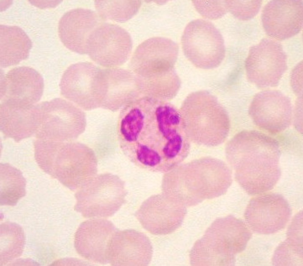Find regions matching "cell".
<instances>
[{"label":"cell","instance_id":"cell-1","mask_svg":"<svg viewBox=\"0 0 303 266\" xmlns=\"http://www.w3.org/2000/svg\"><path fill=\"white\" fill-rule=\"evenodd\" d=\"M227 150L232 155L236 178L249 195H257L271 190L281 175L280 151L275 139L255 131H244L235 136Z\"/></svg>","mask_w":303,"mask_h":266},{"label":"cell","instance_id":"cell-2","mask_svg":"<svg viewBox=\"0 0 303 266\" xmlns=\"http://www.w3.org/2000/svg\"><path fill=\"white\" fill-rule=\"evenodd\" d=\"M252 236L242 221L230 217L217 220L196 242L190 254L193 265H230Z\"/></svg>","mask_w":303,"mask_h":266},{"label":"cell","instance_id":"cell-3","mask_svg":"<svg viewBox=\"0 0 303 266\" xmlns=\"http://www.w3.org/2000/svg\"><path fill=\"white\" fill-rule=\"evenodd\" d=\"M182 112L189 141L214 146L226 139L230 128L228 116L216 98L208 92L199 91L188 95Z\"/></svg>","mask_w":303,"mask_h":266},{"label":"cell","instance_id":"cell-4","mask_svg":"<svg viewBox=\"0 0 303 266\" xmlns=\"http://www.w3.org/2000/svg\"><path fill=\"white\" fill-rule=\"evenodd\" d=\"M61 93L83 110L101 107L107 90L104 69L88 62L72 65L60 83Z\"/></svg>","mask_w":303,"mask_h":266},{"label":"cell","instance_id":"cell-5","mask_svg":"<svg viewBox=\"0 0 303 266\" xmlns=\"http://www.w3.org/2000/svg\"><path fill=\"white\" fill-rule=\"evenodd\" d=\"M97 162L90 147L74 141H67L52 153L48 174L71 190L79 189L96 176Z\"/></svg>","mask_w":303,"mask_h":266},{"label":"cell","instance_id":"cell-6","mask_svg":"<svg viewBox=\"0 0 303 266\" xmlns=\"http://www.w3.org/2000/svg\"><path fill=\"white\" fill-rule=\"evenodd\" d=\"M126 194L125 183L119 177L100 174L79 189L74 209L86 218L110 217L122 206Z\"/></svg>","mask_w":303,"mask_h":266},{"label":"cell","instance_id":"cell-7","mask_svg":"<svg viewBox=\"0 0 303 266\" xmlns=\"http://www.w3.org/2000/svg\"><path fill=\"white\" fill-rule=\"evenodd\" d=\"M185 55L195 66L203 69L218 67L225 55L222 36L209 22L198 19L186 26L181 38Z\"/></svg>","mask_w":303,"mask_h":266},{"label":"cell","instance_id":"cell-8","mask_svg":"<svg viewBox=\"0 0 303 266\" xmlns=\"http://www.w3.org/2000/svg\"><path fill=\"white\" fill-rule=\"evenodd\" d=\"M245 67L251 83L261 88L275 87L286 70V56L280 44L265 38L250 49Z\"/></svg>","mask_w":303,"mask_h":266},{"label":"cell","instance_id":"cell-9","mask_svg":"<svg viewBox=\"0 0 303 266\" xmlns=\"http://www.w3.org/2000/svg\"><path fill=\"white\" fill-rule=\"evenodd\" d=\"M132 48L130 36L124 29L115 24L102 23L89 37L87 54L101 66L117 67L128 59Z\"/></svg>","mask_w":303,"mask_h":266},{"label":"cell","instance_id":"cell-10","mask_svg":"<svg viewBox=\"0 0 303 266\" xmlns=\"http://www.w3.org/2000/svg\"><path fill=\"white\" fill-rule=\"evenodd\" d=\"M256 196L250 200L245 211L248 226L255 233L261 234L273 233L284 228L291 214L286 200L275 193Z\"/></svg>","mask_w":303,"mask_h":266},{"label":"cell","instance_id":"cell-11","mask_svg":"<svg viewBox=\"0 0 303 266\" xmlns=\"http://www.w3.org/2000/svg\"><path fill=\"white\" fill-rule=\"evenodd\" d=\"M44 86L42 76L33 68L15 67L1 75L0 100L9 107L28 108L40 100Z\"/></svg>","mask_w":303,"mask_h":266},{"label":"cell","instance_id":"cell-12","mask_svg":"<svg viewBox=\"0 0 303 266\" xmlns=\"http://www.w3.org/2000/svg\"><path fill=\"white\" fill-rule=\"evenodd\" d=\"M185 214L184 203L163 194L153 195L142 204L136 216L146 230L155 235L170 233L180 225Z\"/></svg>","mask_w":303,"mask_h":266},{"label":"cell","instance_id":"cell-13","mask_svg":"<svg viewBox=\"0 0 303 266\" xmlns=\"http://www.w3.org/2000/svg\"><path fill=\"white\" fill-rule=\"evenodd\" d=\"M178 51L177 44L167 38L155 37L140 44L132 57L131 71L146 76L174 69Z\"/></svg>","mask_w":303,"mask_h":266},{"label":"cell","instance_id":"cell-14","mask_svg":"<svg viewBox=\"0 0 303 266\" xmlns=\"http://www.w3.org/2000/svg\"><path fill=\"white\" fill-rule=\"evenodd\" d=\"M249 113L258 127L277 133L283 131L289 125L292 115V105L289 98L281 92L267 90L255 96Z\"/></svg>","mask_w":303,"mask_h":266},{"label":"cell","instance_id":"cell-15","mask_svg":"<svg viewBox=\"0 0 303 266\" xmlns=\"http://www.w3.org/2000/svg\"><path fill=\"white\" fill-rule=\"evenodd\" d=\"M261 18L267 35L278 40L298 34L303 25V4L301 0H273L264 7Z\"/></svg>","mask_w":303,"mask_h":266},{"label":"cell","instance_id":"cell-16","mask_svg":"<svg viewBox=\"0 0 303 266\" xmlns=\"http://www.w3.org/2000/svg\"><path fill=\"white\" fill-rule=\"evenodd\" d=\"M116 231L113 223L106 220L94 219L84 221L75 234V249L85 258L105 264L108 262L109 244Z\"/></svg>","mask_w":303,"mask_h":266},{"label":"cell","instance_id":"cell-17","mask_svg":"<svg viewBox=\"0 0 303 266\" xmlns=\"http://www.w3.org/2000/svg\"><path fill=\"white\" fill-rule=\"evenodd\" d=\"M152 252L151 242L144 234L131 229L116 231L109 244L108 262L114 266H146Z\"/></svg>","mask_w":303,"mask_h":266},{"label":"cell","instance_id":"cell-18","mask_svg":"<svg viewBox=\"0 0 303 266\" xmlns=\"http://www.w3.org/2000/svg\"><path fill=\"white\" fill-rule=\"evenodd\" d=\"M103 19L91 10L82 8L71 10L61 17L58 26L61 41L67 49L81 54H87L90 35L102 23Z\"/></svg>","mask_w":303,"mask_h":266},{"label":"cell","instance_id":"cell-19","mask_svg":"<svg viewBox=\"0 0 303 266\" xmlns=\"http://www.w3.org/2000/svg\"><path fill=\"white\" fill-rule=\"evenodd\" d=\"M104 69L107 91L101 108L116 111L127 101L141 95L136 76L131 70L118 67Z\"/></svg>","mask_w":303,"mask_h":266},{"label":"cell","instance_id":"cell-20","mask_svg":"<svg viewBox=\"0 0 303 266\" xmlns=\"http://www.w3.org/2000/svg\"><path fill=\"white\" fill-rule=\"evenodd\" d=\"M31 40L20 27L0 25V65L2 68L16 65L28 57Z\"/></svg>","mask_w":303,"mask_h":266},{"label":"cell","instance_id":"cell-21","mask_svg":"<svg viewBox=\"0 0 303 266\" xmlns=\"http://www.w3.org/2000/svg\"><path fill=\"white\" fill-rule=\"evenodd\" d=\"M136 77L141 95L150 98H173L180 86V80L174 69L148 76Z\"/></svg>","mask_w":303,"mask_h":266},{"label":"cell","instance_id":"cell-22","mask_svg":"<svg viewBox=\"0 0 303 266\" xmlns=\"http://www.w3.org/2000/svg\"><path fill=\"white\" fill-rule=\"evenodd\" d=\"M26 181L20 171L7 164L0 169L1 205L13 206L25 194Z\"/></svg>","mask_w":303,"mask_h":266},{"label":"cell","instance_id":"cell-23","mask_svg":"<svg viewBox=\"0 0 303 266\" xmlns=\"http://www.w3.org/2000/svg\"><path fill=\"white\" fill-rule=\"evenodd\" d=\"M0 264L4 265L20 257L25 243L23 230L18 224L6 222L0 227Z\"/></svg>","mask_w":303,"mask_h":266},{"label":"cell","instance_id":"cell-24","mask_svg":"<svg viewBox=\"0 0 303 266\" xmlns=\"http://www.w3.org/2000/svg\"><path fill=\"white\" fill-rule=\"evenodd\" d=\"M139 1L96 0L95 5L103 19L118 22L126 21L137 12L141 5Z\"/></svg>","mask_w":303,"mask_h":266},{"label":"cell","instance_id":"cell-25","mask_svg":"<svg viewBox=\"0 0 303 266\" xmlns=\"http://www.w3.org/2000/svg\"><path fill=\"white\" fill-rule=\"evenodd\" d=\"M155 114L159 129L166 138L169 140L180 134L181 116L174 107L168 104L160 106L156 109Z\"/></svg>","mask_w":303,"mask_h":266},{"label":"cell","instance_id":"cell-26","mask_svg":"<svg viewBox=\"0 0 303 266\" xmlns=\"http://www.w3.org/2000/svg\"><path fill=\"white\" fill-rule=\"evenodd\" d=\"M123 115L119 124V134L128 142L136 141L142 128L144 115L141 110L135 107Z\"/></svg>","mask_w":303,"mask_h":266},{"label":"cell","instance_id":"cell-27","mask_svg":"<svg viewBox=\"0 0 303 266\" xmlns=\"http://www.w3.org/2000/svg\"><path fill=\"white\" fill-rule=\"evenodd\" d=\"M303 244L287 239L277 247L273 258L275 266L303 265Z\"/></svg>","mask_w":303,"mask_h":266},{"label":"cell","instance_id":"cell-28","mask_svg":"<svg viewBox=\"0 0 303 266\" xmlns=\"http://www.w3.org/2000/svg\"><path fill=\"white\" fill-rule=\"evenodd\" d=\"M227 9L238 19L251 20L258 13L262 4L261 0H226Z\"/></svg>","mask_w":303,"mask_h":266},{"label":"cell","instance_id":"cell-29","mask_svg":"<svg viewBox=\"0 0 303 266\" xmlns=\"http://www.w3.org/2000/svg\"><path fill=\"white\" fill-rule=\"evenodd\" d=\"M288 240L303 244V213L300 211L294 217L287 232Z\"/></svg>","mask_w":303,"mask_h":266},{"label":"cell","instance_id":"cell-30","mask_svg":"<svg viewBox=\"0 0 303 266\" xmlns=\"http://www.w3.org/2000/svg\"><path fill=\"white\" fill-rule=\"evenodd\" d=\"M291 78L293 91L299 97L302 96V62H300L294 69Z\"/></svg>","mask_w":303,"mask_h":266},{"label":"cell","instance_id":"cell-31","mask_svg":"<svg viewBox=\"0 0 303 266\" xmlns=\"http://www.w3.org/2000/svg\"><path fill=\"white\" fill-rule=\"evenodd\" d=\"M296 104L295 113V126L298 130L302 131V99H299Z\"/></svg>","mask_w":303,"mask_h":266}]
</instances>
